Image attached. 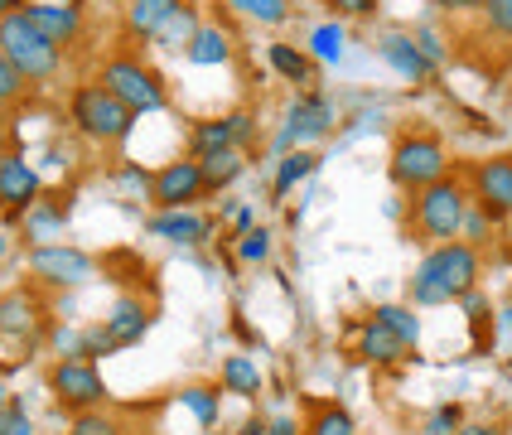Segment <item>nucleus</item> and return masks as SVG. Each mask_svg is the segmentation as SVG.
Returning <instances> with one entry per match:
<instances>
[{
	"label": "nucleus",
	"mask_w": 512,
	"mask_h": 435,
	"mask_svg": "<svg viewBox=\"0 0 512 435\" xmlns=\"http://www.w3.org/2000/svg\"><path fill=\"white\" fill-rule=\"evenodd\" d=\"M0 58H10L20 73H25V83H54L58 73H63V44H54L39 20L25 10H15L5 25H0Z\"/></svg>",
	"instance_id": "obj_4"
},
{
	"label": "nucleus",
	"mask_w": 512,
	"mask_h": 435,
	"mask_svg": "<svg viewBox=\"0 0 512 435\" xmlns=\"http://www.w3.org/2000/svg\"><path fill=\"white\" fill-rule=\"evenodd\" d=\"M223 10L256 29H281L290 20V0H223Z\"/></svg>",
	"instance_id": "obj_24"
},
{
	"label": "nucleus",
	"mask_w": 512,
	"mask_h": 435,
	"mask_svg": "<svg viewBox=\"0 0 512 435\" xmlns=\"http://www.w3.org/2000/svg\"><path fill=\"white\" fill-rule=\"evenodd\" d=\"M97 83L107 87L121 107H131L136 116L165 112V107H170V87H165V78H160L150 63H141L136 54H112L102 68H97Z\"/></svg>",
	"instance_id": "obj_6"
},
{
	"label": "nucleus",
	"mask_w": 512,
	"mask_h": 435,
	"mask_svg": "<svg viewBox=\"0 0 512 435\" xmlns=\"http://www.w3.org/2000/svg\"><path fill=\"white\" fill-rule=\"evenodd\" d=\"M184 5H189V0H131V5H126V34H136V39H160Z\"/></svg>",
	"instance_id": "obj_19"
},
{
	"label": "nucleus",
	"mask_w": 512,
	"mask_h": 435,
	"mask_svg": "<svg viewBox=\"0 0 512 435\" xmlns=\"http://www.w3.org/2000/svg\"><path fill=\"white\" fill-rule=\"evenodd\" d=\"M10 155V121H5V112H0V160Z\"/></svg>",
	"instance_id": "obj_47"
},
{
	"label": "nucleus",
	"mask_w": 512,
	"mask_h": 435,
	"mask_svg": "<svg viewBox=\"0 0 512 435\" xmlns=\"http://www.w3.org/2000/svg\"><path fill=\"white\" fill-rule=\"evenodd\" d=\"M493 228H503V223H493L479 203H469V213H464V232H459V242H469V247H479L484 252L488 242H493Z\"/></svg>",
	"instance_id": "obj_35"
},
{
	"label": "nucleus",
	"mask_w": 512,
	"mask_h": 435,
	"mask_svg": "<svg viewBox=\"0 0 512 435\" xmlns=\"http://www.w3.org/2000/svg\"><path fill=\"white\" fill-rule=\"evenodd\" d=\"M469 203H474L469 199V184H464L459 174H445L440 184L411 194V203H406V232H411L416 242H430V247L459 242Z\"/></svg>",
	"instance_id": "obj_2"
},
{
	"label": "nucleus",
	"mask_w": 512,
	"mask_h": 435,
	"mask_svg": "<svg viewBox=\"0 0 512 435\" xmlns=\"http://www.w3.org/2000/svg\"><path fill=\"white\" fill-rule=\"evenodd\" d=\"M252 141V116H208L199 126H189V155L194 160H208V155H223V150H242Z\"/></svg>",
	"instance_id": "obj_14"
},
{
	"label": "nucleus",
	"mask_w": 512,
	"mask_h": 435,
	"mask_svg": "<svg viewBox=\"0 0 512 435\" xmlns=\"http://www.w3.org/2000/svg\"><path fill=\"white\" fill-rule=\"evenodd\" d=\"M314 170H319V155H314V150H285L281 165H276V174H271V194H276V199L295 194V184H300V179H310Z\"/></svg>",
	"instance_id": "obj_25"
},
{
	"label": "nucleus",
	"mask_w": 512,
	"mask_h": 435,
	"mask_svg": "<svg viewBox=\"0 0 512 435\" xmlns=\"http://www.w3.org/2000/svg\"><path fill=\"white\" fill-rule=\"evenodd\" d=\"M150 237L174 242V247H199L213 237V218H203L199 208H170V213L150 218Z\"/></svg>",
	"instance_id": "obj_17"
},
{
	"label": "nucleus",
	"mask_w": 512,
	"mask_h": 435,
	"mask_svg": "<svg viewBox=\"0 0 512 435\" xmlns=\"http://www.w3.org/2000/svg\"><path fill=\"white\" fill-rule=\"evenodd\" d=\"M508 261H512V228H508Z\"/></svg>",
	"instance_id": "obj_52"
},
{
	"label": "nucleus",
	"mask_w": 512,
	"mask_h": 435,
	"mask_svg": "<svg viewBox=\"0 0 512 435\" xmlns=\"http://www.w3.org/2000/svg\"><path fill=\"white\" fill-rule=\"evenodd\" d=\"M63 208L54 203H34L25 218H20V237H25L29 247H44V242H58V232H63Z\"/></svg>",
	"instance_id": "obj_26"
},
{
	"label": "nucleus",
	"mask_w": 512,
	"mask_h": 435,
	"mask_svg": "<svg viewBox=\"0 0 512 435\" xmlns=\"http://www.w3.org/2000/svg\"><path fill=\"white\" fill-rule=\"evenodd\" d=\"M469 199L484 208L493 223H512V155H488L464 174Z\"/></svg>",
	"instance_id": "obj_11"
},
{
	"label": "nucleus",
	"mask_w": 512,
	"mask_h": 435,
	"mask_svg": "<svg viewBox=\"0 0 512 435\" xmlns=\"http://www.w3.org/2000/svg\"><path fill=\"white\" fill-rule=\"evenodd\" d=\"M266 58H271V68H276V73H281L290 87H310L314 68H319V63H314V58L305 54L300 44H290V39H276V44L266 49Z\"/></svg>",
	"instance_id": "obj_21"
},
{
	"label": "nucleus",
	"mask_w": 512,
	"mask_h": 435,
	"mask_svg": "<svg viewBox=\"0 0 512 435\" xmlns=\"http://www.w3.org/2000/svg\"><path fill=\"white\" fill-rule=\"evenodd\" d=\"M29 15H34L39 29H44L54 44H63V49L83 34V10H73V5H29Z\"/></svg>",
	"instance_id": "obj_23"
},
{
	"label": "nucleus",
	"mask_w": 512,
	"mask_h": 435,
	"mask_svg": "<svg viewBox=\"0 0 512 435\" xmlns=\"http://www.w3.org/2000/svg\"><path fill=\"white\" fill-rule=\"evenodd\" d=\"M479 276H484V252L479 247H469V242H440L411 271L406 305H416V310L459 305L469 290H479Z\"/></svg>",
	"instance_id": "obj_1"
},
{
	"label": "nucleus",
	"mask_w": 512,
	"mask_h": 435,
	"mask_svg": "<svg viewBox=\"0 0 512 435\" xmlns=\"http://www.w3.org/2000/svg\"><path fill=\"white\" fill-rule=\"evenodd\" d=\"M10 402H15V397H10V387L0 382V406H10Z\"/></svg>",
	"instance_id": "obj_50"
},
{
	"label": "nucleus",
	"mask_w": 512,
	"mask_h": 435,
	"mask_svg": "<svg viewBox=\"0 0 512 435\" xmlns=\"http://www.w3.org/2000/svg\"><path fill=\"white\" fill-rule=\"evenodd\" d=\"M116 184H121V189H141L145 199H150V174H141V170H121Z\"/></svg>",
	"instance_id": "obj_42"
},
{
	"label": "nucleus",
	"mask_w": 512,
	"mask_h": 435,
	"mask_svg": "<svg viewBox=\"0 0 512 435\" xmlns=\"http://www.w3.org/2000/svg\"><path fill=\"white\" fill-rule=\"evenodd\" d=\"M416 44H421V54H426V63L430 68H440V63H445V39H440V34H435V29H416Z\"/></svg>",
	"instance_id": "obj_40"
},
{
	"label": "nucleus",
	"mask_w": 512,
	"mask_h": 435,
	"mask_svg": "<svg viewBox=\"0 0 512 435\" xmlns=\"http://www.w3.org/2000/svg\"><path fill=\"white\" fill-rule=\"evenodd\" d=\"M266 435H300V421L295 416H276V421H266Z\"/></svg>",
	"instance_id": "obj_45"
},
{
	"label": "nucleus",
	"mask_w": 512,
	"mask_h": 435,
	"mask_svg": "<svg viewBox=\"0 0 512 435\" xmlns=\"http://www.w3.org/2000/svg\"><path fill=\"white\" fill-rule=\"evenodd\" d=\"M387 174L401 194H421L430 184H440L445 174H455V160H450V145L440 141L435 131H401L392 141V160H387Z\"/></svg>",
	"instance_id": "obj_3"
},
{
	"label": "nucleus",
	"mask_w": 512,
	"mask_h": 435,
	"mask_svg": "<svg viewBox=\"0 0 512 435\" xmlns=\"http://www.w3.org/2000/svg\"><path fill=\"white\" fill-rule=\"evenodd\" d=\"M203 199H208V179H203V165L194 155H174V160L150 170V203H155V213L194 208Z\"/></svg>",
	"instance_id": "obj_9"
},
{
	"label": "nucleus",
	"mask_w": 512,
	"mask_h": 435,
	"mask_svg": "<svg viewBox=\"0 0 512 435\" xmlns=\"http://www.w3.org/2000/svg\"><path fill=\"white\" fill-rule=\"evenodd\" d=\"M237 435H266V421H247V426H242Z\"/></svg>",
	"instance_id": "obj_49"
},
{
	"label": "nucleus",
	"mask_w": 512,
	"mask_h": 435,
	"mask_svg": "<svg viewBox=\"0 0 512 435\" xmlns=\"http://www.w3.org/2000/svg\"><path fill=\"white\" fill-rule=\"evenodd\" d=\"M145 329H150V305L145 300H136V295H121L112 310H107V319H102V339H107V348H131L145 339Z\"/></svg>",
	"instance_id": "obj_16"
},
{
	"label": "nucleus",
	"mask_w": 512,
	"mask_h": 435,
	"mask_svg": "<svg viewBox=\"0 0 512 435\" xmlns=\"http://www.w3.org/2000/svg\"><path fill=\"white\" fill-rule=\"evenodd\" d=\"M329 10L339 15V20H363L377 10V0H329Z\"/></svg>",
	"instance_id": "obj_41"
},
{
	"label": "nucleus",
	"mask_w": 512,
	"mask_h": 435,
	"mask_svg": "<svg viewBox=\"0 0 512 435\" xmlns=\"http://www.w3.org/2000/svg\"><path fill=\"white\" fill-rule=\"evenodd\" d=\"M39 199H44V174L34 170L20 150H10V155L0 160V218H5L10 228H20V218H25Z\"/></svg>",
	"instance_id": "obj_12"
},
{
	"label": "nucleus",
	"mask_w": 512,
	"mask_h": 435,
	"mask_svg": "<svg viewBox=\"0 0 512 435\" xmlns=\"http://www.w3.org/2000/svg\"><path fill=\"white\" fill-rule=\"evenodd\" d=\"M372 315L382 319L387 329H397V334H401V339H406L411 348L421 344V315H416V305H401V300H387V305H377Z\"/></svg>",
	"instance_id": "obj_31"
},
{
	"label": "nucleus",
	"mask_w": 512,
	"mask_h": 435,
	"mask_svg": "<svg viewBox=\"0 0 512 435\" xmlns=\"http://www.w3.org/2000/svg\"><path fill=\"white\" fill-rule=\"evenodd\" d=\"M411 353H416V348L406 344L397 329H387L377 315H368L358 324V334H353V358L368 363V368H401Z\"/></svg>",
	"instance_id": "obj_13"
},
{
	"label": "nucleus",
	"mask_w": 512,
	"mask_h": 435,
	"mask_svg": "<svg viewBox=\"0 0 512 435\" xmlns=\"http://www.w3.org/2000/svg\"><path fill=\"white\" fill-rule=\"evenodd\" d=\"M339 126V112L324 92H300L281 116V131H276V150H305L310 141H324L329 131Z\"/></svg>",
	"instance_id": "obj_10"
},
{
	"label": "nucleus",
	"mask_w": 512,
	"mask_h": 435,
	"mask_svg": "<svg viewBox=\"0 0 512 435\" xmlns=\"http://www.w3.org/2000/svg\"><path fill=\"white\" fill-rule=\"evenodd\" d=\"M97 276V261L87 257L83 247L73 242H44L29 247V281L44 290H78Z\"/></svg>",
	"instance_id": "obj_8"
},
{
	"label": "nucleus",
	"mask_w": 512,
	"mask_h": 435,
	"mask_svg": "<svg viewBox=\"0 0 512 435\" xmlns=\"http://www.w3.org/2000/svg\"><path fill=\"white\" fill-rule=\"evenodd\" d=\"M15 10H25V0H0V25H5Z\"/></svg>",
	"instance_id": "obj_48"
},
{
	"label": "nucleus",
	"mask_w": 512,
	"mask_h": 435,
	"mask_svg": "<svg viewBox=\"0 0 512 435\" xmlns=\"http://www.w3.org/2000/svg\"><path fill=\"white\" fill-rule=\"evenodd\" d=\"M223 392H232V397H256L261 392L256 358H247V353H228L223 358Z\"/></svg>",
	"instance_id": "obj_28"
},
{
	"label": "nucleus",
	"mask_w": 512,
	"mask_h": 435,
	"mask_svg": "<svg viewBox=\"0 0 512 435\" xmlns=\"http://www.w3.org/2000/svg\"><path fill=\"white\" fill-rule=\"evenodd\" d=\"M199 25H203V20H199V5L189 0V5H184V10H179V15L170 20V29L155 39V44H165V49H184V44L199 34Z\"/></svg>",
	"instance_id": "obj_34"
},
{
	"label": "nucleus",
	"mask_w": 512,
	"mask_h": 435,
	"mask_svg": "<svg viewBox=\"0 0 512 435\" xmlns=\"http://www.w3.org/2000/svg\"><path fill=\"white\" fill-rule=\"evenodd\" d=\"M34 334H39V305H34V295L29 290H5L0 295V339L29 348Z\"/></svg>",
	"instance_id": "obj_18"
},
{
	"label": "nucleus",
	"mask_w": 512,
	"mask_h": 435,
	"mask_svg": "<svg viewBox=\"0 0 512 435\" xmlns=\"http://www.w3.org/2000/svg\"><path fill=\"white\" fill-rule=\"evenodd\" d=\"M68 435H126V426L116 421L107 406H97V411H78L68 421Z\"/></svg>",
	"instance_id": "obj_33"
},
{
	"label": "nucleus",
	"mask_w": 512,
	"mask_h": 435,
	"mask_svg": "<svg viewBox=\"0 0 512 435\" xmlns=\"http://www.w3.org/2000/svg\"><path fill=\"white\" fill-rule=\"evenodd\" d=\"M435 10H445V15H464V10H479L484 0H430Z\"/></svg>",
	"instance_id": "obj_44"
},
{
	"label": "nucleus",
	"mask_w": 512,
	"mask_h": 435,
	"mask_svg": "<svg viewBox=\"0 0 512 435\" xmlns=\"http://www.w3.org/2000/svg\"><path fill=\"white\" fill-rule=\"evenodd\" d=\"M247 228H256V213H252V203H237V208H232V232L242 237Z\"/></svg>",
	"instance_id": "obj_43"
},
{
	"label": "nucleus",
	"mask_w": 512,
	"mask_h": 435,
	"mask_svg": "<svg viewBox=\"0 0 512 435\" xmlns=\"http://www.w3.org/2000/svg\"><path fill=\"white\" fill-rule=\"evenodd\" d=\"M179 406L199 421L203 431H213V426H218V411H223V397H218V387H208V382H189V387L179 392Z\"/></svg>",
	"instance_id": "obj_27"
},
{
	"label": "nucleus",
	"mask_w": 512,
	"mask_h": 435,
	"mask_svg": "<svg viewBox=\"0 0 512 435\" xmlns=\"http://www.w3.org/2000/svg\"><path fill=\"white\" fill-rule=\"evenodd\" d=\"M0 435H39L34 431V421H29V411L20 406V397L10 406H0Z\"/></svg>",
	"instance_id": "obj_38"
},
{
	"label": "nucleus",
	"mask_w": 512,
	"mask_h": 435,
	"mask_svg": "<svg viewBox=\"0 0 512 435\" xmlns=\"http://www.w3.org/2000/svg\"><path fill=\"white\" fill-rule=\"evenodd\" d=\"M0 257H5V232H0Z\"/></svg>",
	"instance_id": "obj_53"
},
{
	"label": "nucleus",
	"mask_w": 512,
	"mask_h": 435,
	"mask_svg": "<svg viewBox=\"0 0 512 435\" xmlns=\"http://www.w3.org/2000/svg\"><path fill=\"white\" fill-rule=\"evenodd\" d=\"M49 392H54V402L63 406L68 416L97 411V406L107 402V382L97 373V358H83V353H63V358H54V368H49Z\"/></svg>",
	"instance_id": "obj_7"
},
{
	"label": "nucleus",
	"mask_w": 512,
	"mask_h": 435,
	"mask_svg": "<svg viewBox=\"0 0 512 435\" xmlns=\"http://www.w3.org/2000/svg\"><path fill=\"white\" fill-rule=\"evenodd\" d=\"M300 435H358V421L343 402H314L300 421Z\"/></svg>",
	"instance_id": "obj_22"
},
{
	"label": "nucleus",
	"mask_w": 512,
	"mask_h": 435,
	"mask_svg": "<svg viewBox=\"0 0 512 435\" xmlns=\"http://www.w3.org/2000/svg\"><path fill=\"white\" fill-rule=\"evenodd\" d=\"M68 121H73V131L92 145H121L136 131V112L121 107L97 78H92V83H78L68 92Z\"/></svg>",
	"instance_id": "obj_5"
},
{
	"label": "nucleus",
	"mask_w": 512,
	"mask_h": 435,
	"mask_svg": "<svg viewBox=\"0 0 512 435\" xmlns=\"http://www.w3.org/2000/svg\"><path fill=\"white\" fill-rule=\"evenodd\" d=\"M455 435H503V431H498L493 421H474V426H459Z\"/></svg>",
	"instance_id": "obj_46"
},
{
	"label": "nucleus",
	"mask_w": 512,
	"mask_h": 435,
	"mask_svg": "<svg viewBox=\"0 0 512 435\" xmlns=\"http://www.w3.org/2000/svg\"><path fill=\"white\" fill-rule=\"evenodd\" d=\"M459 421H464V411H459L455 402H450V406H440V411H430L426 435H455V431H459Z\"/></svg>",
	"instance_id": "obj_39"
},
{
	"label": "nucleus",
	"mask_w": 512,
	"mask_h": 435,
	"mask_svg": "<svg viewBox=\"0 0 512 435\" xmlns=\"http://www.w3.org/2000/svg\"><path fill=\"white\" fill-rule=\"evenodd\" d=\"M25 92H29L25 73H20L10 58H0V112H5V107H20V102H25Z\"/></svg>",
	"instance_id": "obj_37"
},
{
	"label": "nucleus",
	"mask_w": 512,
	"mask_h": 435,
	"mask_svg": "<svg viewBox=\"0 0 512 435\" xmlns=\"http://www.w3.org/2000/svg\"><path fill=\"white\" fill-rule=\"evenodd\" d=\"M232 242H237L232 252H237V261H242V266H261V261L271 257V247H276L271 228H261V223H256V228H247L242 237H232Z\"/></svg>",
	"instance_id": "obj_32"
},
{
	"label": "nucleus",
	"mask_w": 512,
	"mask_h": 435,
	"mask_svg": "<svg viewBox=\"0 0 512 435\" xmlns=\"http://www.w3.org/2000/svg\"><path fill=\"white\" fill-rule=\"evenodd\" d=\"M377 54H382V63L397 73L401 83H426L430 73H435L426 63V54H421V44H416V34H406V29H382Z\"/></svg>",
	"instance_id": "obj_15"
},
{
	"label": "nucleus",
	"mask_w": 512,
	"mask_h": 435,
	"mask_svg": "<svg viewBox=\"0 0 512 435\" xmlns=\"http://www.w3.org/2000/svg\"><path fill=\"white\" fill-rule=\"evenodd\" d=\"M184 58H189L194 68H223L232 58V34L223 25H213V20H203L199 34L184 44Z\"/></svg>",
	"instance_id": "obj_20"
},
{
	"label": "nucleus",
	"mask_w": 512,
	"mask_h": 435,
	"mask_svg": "<svg viewBox=\"0 0 512 435\" xmlns=\"http://www.w3.org/2000/svg\"><path fill=\"white\" fill-rule=\"evenodd\" d=\"M503 329H508V334H512V305H508V310H503Z\"/></svg>",
	"instance_id": "obj_51"
},
{
	"label": "nucleus",
	"mask_w": 512,
	"mask_h": 435,
	"mask_svg": "<svg viewBox=\"0 0 512 435\" xmlns=\"http://www.w3.org/2000/svg\"><path fill=\"white\" fill-rule=\"evenodd\" d=\"M343 44H348L343 25H339V20H324V25L310 29V44H305V54H310L314 63H324V68H334V63H343Z\"/></svg>",
	"instance_id": "obj_29"
},
{
	"label": "nucleus",
	"mask_w": 512,
	"mask_h": 435,
	"mask_svg": "<svg viewBox=\"0 0 512 435\" xmlns=\"http://www.w3.org/2000/svg\"><path fill=\"white\" fill-rule=\"evenodd\" d=\"M199 165H203V179H208V194H223V189H228V184H237V179H242V170H247L242 150L208 155V160H199Z\"/></svg>",
	"instance_id": "obj_30"
},
{
	"label": "nucleus",
	"mask_w": 512,
	"mask_h": 435,
	"mask_svg": "<svg viewBox=\"0 0 512 435\" xmlns=\"http://www.w3.org/2000/svg\"><path fill=\"white\" fill-rule=\"evenodd\" d=\"M479 20L493 39H508L512 44V0H484L479 5Z\"/></svg>",
	"instance_id": "obj_36"
}]
</instances>
